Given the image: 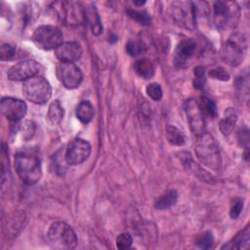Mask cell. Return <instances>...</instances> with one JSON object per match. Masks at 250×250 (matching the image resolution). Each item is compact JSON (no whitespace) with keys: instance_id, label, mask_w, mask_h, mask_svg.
<instances>
[{"instance_id":"7","label":"cell","mask_w":250,"mask_h":250,"mask_svg":"<svg viewBox=\"0 0 250 250\" xmlns=\"http://www.w3.org/2000/svg\"><path fill=\"white\" fill-rule=\"evenodd\" d=\"M246 54V40L243 35L235 33L229 37L223 48V60L230 66L239 65Z\"/></svg>"},{"instance_id":"32","label":"cell","mask_w":250,"mask_h":250,"mask_svg":"<svg viewBox=\"0 0 250 250\" xmlns=\"http://www.w3.org/2000/svg\"><path fill=\"white\" fill-rule=\"evenodd\" d=\"M16 49L11 44L5 43L1 45L0 48V60L1 61H11L15 57Z\"/></svg>"},{"instance_id":"24","label":"cell","mask_w":250,"mask_h":250,"mask_svg":"<svg viewBox=\"0 0 250 250\" xmlns=\"http://www.w3.org/2000/svg\"><path fill=\"white\" fill-rule=\"evenodd\" d=\"M166 139L171 146H182L186 144L185 134L173 125H168L166 127Z\"/></svg>"},{"instance_id":"3","label":"cell","mask_w":250,"mask_h":250,"mask_svg":"<svg viewBox=\"0 0 250 250\" xmlns=\"http://www.w3.org/2000/svg\"><path fill=\"white\" fill-rule=\"evenodd\" d=\"M48 239L58 249H73L77 245V236L73 229L64 222L53 223L48 230Z\"/></svg>"},{"instance_id":"17","label":"cell","mask_w":250,"mask_h":250,"mask_svg":"<svg viewBox=\"0 0 250 250\" xmlns=\"http://www.w3.org/2000/svg\"><path fill=\"white\" fill-rule=\"evenodd\" d=\"M180 158H181V161H182L183 165L188 170L194 173V175L197 176L201 181H204V182H207V183H210V184L215 183L216 179L211 174H209L207 171H205L202 167H200V165L195 163L189 153L181 152L180 153Z\"/></svg>"},{"instance_id":"36","label":"cell","mask_w":250,"mask_h":250,"mask_svg":"<svg viewBox=\"0 0 250 250\" xmlns=\"http://www.w3.org/2000/svg\"><path fill=\"white\" fill-rule=\"evenodd\" d=\"M21 126L20 127V129L21 130L22 134H23V139H29L32 137L34 130H35V125L33 122L31 121H25L24 123L21 124Z\"/></svg>"},{"instance_id":"6","label":"cell","mask_w":250,"mask_h":250,"mask_svg":"<svg viewBox=\"0 0 250 250\" xmlns=\"http://www.w3.org/2000/svg\"><path fill=\"white\" fill-rule=\"evenodd\" d=\"M62 31L54 25H41L37 27L32 35V40L37 48L50 51L56 50L62 43Z\"/></svg>"},{"instance_id":"23","label":"cell","mask_w":250,"mask_h":250,"mask_svg":"<svg viewBox=\"0 0 250 250\" xmlns=\"http://www.w3.org/2000/svg\"><path fill=\"white\" fill-rule=\"evenodd\" d=\"M134 69L136 73L144 79H150L154 75V65L146 59L136 61L134 63Z\"/></svg>"},{"instance_id":"29","label":"cell","mask_w":250,"mask_h":250,"mask_svg":"<svg viewBox=\"0 0 250 250\" xmlns=\"http://www.w3.org/2000/svg\"><path fill=\"white\" fill-rule=\"evenodd\" d=\"M144 45L140 40L130 39L126 44V51L131 57H137L144 51Z\"/></svg>"},{"instance_id":"30","label":"cell","mask_w":250,"mask_h":250,"mask_svg":"<svg viewBox=\"0 0 250 250\" xmlns=\"http://www.w3.org/2000/svg\"><path fill=\"white\" fill-rule=\"evenodd\" d=\"M193 86L195 89H202L204 87V84L206 82L205 78V70L203 66H196L193 69Z\"/></svg>"},{"instance_id":"15","label":"cell","mask_w":250,"mask_h":250,"mask_svg":"<svg viewBox=\"0 0 250 250\" xmlns=\"http://www.w3.org/2000/svg\"><path fill=\"white\" fill-rule=\"evenodd\" d=\"M83 50L81 45L75 41L62 42L56 50L55 55L61 62H73L78 61L82 56Z\"/></svg>"},{"instance_id":"2","label":"cell","mask_w":250,"mask_h":250,"mask_svg":"<svg viewBox=\"0 0 250 250\" xmlns=\"http://www.w3.org/2000/svg\"><path fill=\"white\" fill-rule=\"evenodd\" d=\"M15 168L20 179L26 185H34L42 177L41 162L34 155L18 153L15 156Z\"/></svg>"},{"instance_id":"18","label":"cell","mask_w":250,"mask_h":250,"mask_svg":"<svg viewBox=\"0 0 250 250\" xmlns=\"http://www.w3.org/2000/svg\"><path fill=\"white\" fill-rule=\"evenodd\" d=\"M237 118V112L232 107L226 108V110L224 111V115L219 122V128L223 135L228 136L232 132L236 124Z\"/></svg>"},{"instance_id":"26","label":"cell","mask_w":250,"mask_h":250,"mask_svg":"<svg viewBox=\"0 0 250 250\" xmlns=\"http://www.w3.org/2000/svg\"><path fill=\"white\" fill-rule=\"evenodd\" d=\"M198 103L205 119H213L217 115V107L213 101H211L207 97H201L198 100Z\"/></svg>"},{"instance_id":"13","label":"cell","mask_w":250,"mask_h":250,"mask_svg":"<svg viewBox=\"0 0 250 250\" xmlns=\"http://www.w3.org/2000/svg\"><path fill=\"white\" fill-rule=\"evenodd\" d=\"M213 12L215 24L223 27L238 13V6L230 1H217L214 3Z\"/></svg>"},{"instance_id":"11","label":"cell","mask_w":250,"mask_h":250,"mask_svg":"<svg viewBox=\"0 0 250 250\" xmlns=\"http://www.w3.org/2000/svg\"><path fill=\"white\" fill-rule=\"evenodd\" d=\"M91 154V145L88 141L78 138L73 140L64 154L66 163L72 166L85 162Z\"/></svg>"},{"instance_id":"31","label":"cell","mask_w":250,"mask_h":250,"mask_svg":"<svg viewBox=\"0 0 250 250\" xmlns=\"http://www.w3.org/2000/svg\"><path fill=\"white\" fill-rule=\"evenodd\" d=\"M146 92L147 96H149L153 101H159L162 98L163 92L162 88L158 83H150L146 88Z\"/></svg>"},{"instance_id":"20","label":"cell","mask_w":250,"mask_h":250,"mask_svg":"<svg viewBox=\"0 0 250 250\" xmlns=\"http://www.w3.org/2000/svg\"><path fill=\"white\" fill-rule=\"evenodd\" d=\"M75 114L79 121L87 124L92 121L95 114V109L93 104L89 101H82L76 106Z\"/></svg>"},{"instance_id":"14","label":"cell","mask_w":250,"mask_h":250,"mask_svg":"<svg viewBox=\"0 0 250 250\" xmlns=\"http://www.w3.org/2000/svg\"><path fill=\"white\" fill-rule=\"evenodd\" d=\"M196 49V43L191 38H187L178 43L173 56L174 64L177 67H185L192 58Z\"/></svg>"},{"instance_id":"21","label":"cell","mask_w":250,"mask_h":250,"mask_svg":"<svg viewBox=\"0 0 250 250\" xmlns=\"http://www.w3.org/2000/svg\"><path fill=\"white\" fill-rule=\"evenodd\" d=\"M178 200V192L175 189H170L166 191L161 196L157 197L154 201V208L157 210H165L176 204Z\"/></svg>"},{"instance_id":"33","label":"cell","mask_w":250,"mask_h":250,"mask_svg":"<svg viewBox=\"0 0 250 250\" xmlns=\"http://www.w3.org/2000/svg\"><path fill=\"white\" fill-rule=\"evenodd\" d=\"M133 238L128 232H122L116 237V246L119 249H128L131 247Z\"/></svg>"},{"instance_id":"38","label":"cell","mask_w":250,"mask_h":250,"mask_svg":"<svg viewBox=\"0 0 250 250\" xmlns=\"http://www.w3.org/2000/svg\"><path fill=\"white\" fill-rule=\"evenodd\" d=\"M145 3H146L145 1H142V2H137V1H135V2H134V4L137 5V6H142V5H144Z\"/></svg>"},{"instance_id":"27","label":"cell","mask_w":250,"mask_h":250,"mask_svg":"<svg viewBox=\"0 0 250 250\" xmlns=\"http://www.w3.org/2000/svg\"><path fill=\"white\" fill-rule=\"evenodd\" d=\"M126 13L129 16V18L135 20L140 24H143V25L150 24V21H151L150 17L145 11H136V10H133V9H128L126 11Z\"/></svg>"},{"instance_id":"25","label":"cell","mask_w":250,"mask_h":250,"mask_svg":"<svg viewBox=\"0 0 250 250\" xmlns=\"http://www.w3.org/2000/svg\"><path fill=\"white\" fill-rule=\"evenodd\" d=\"M63 114H64V110L59 100H55L50 104L47 117L52 124L54 125L59 124L62 120Z\"/></svg>"},{"instance_id":"34","label":"cell","mask_w":250,"mask_h":250,"mask_svg":"<svg viewBox=\"0 0 250 250\" xmlns=\"http://www.w3.org/2000/svg\"><path fill=\"white\" fill-rule=\"evenodd\" d=\"M243 209V199L241 198H234L231 202L230 209H229V216L232 219H237Z\"/></svg>"},{"instance_id":"8","label":"cell","mask_w":250,"mask_h":250,"mask_svg":"<svg viewBox=\"0 0 250 250\" xmlns=\"http://www.w3.org/2000/svg\"><path fill=\"white\" fill-rule=\"evenodd\" d=\"M57 76L61 83L69 90L79 87L83 80L82 71L74 62H61L57 65Z\"/></svg>"},{"instance_id":"12","label":"cell","mask_w":250,"mask_h":250,"mask_svg":"<svg viewBox=\"0 0 250 250\" xmlns=\"http://www.w3.org/2000/svg\"><path fill=\"white\" fill-rule=\"evenodd\" d=\"M26 104L19 99L5 97L1 100V111L3 115L10 121L18 122L26 114Z\"/></svg>"},{"instance_id":"5","label":"cell","mask_w":250,"mask_h":250,"mask_svg":"<svg viewBox=\"0 0 250 250\" xmlns=\"http://www.w3.org/2000/svg\"><path fill=\"white\" fill-rule=\"evenodd\" d=\"M174 21L186 29H194L196 22V6L190 1H174L170 6Z\"/></svg>"},{"instance_id":"35","label":"cell","mask_w":250,"mask_h":250,"mask_svg":"<svg viewBox=\"0 0 250 250\" xmlns=\"http://www.w3.org/2000/svg\"><path fill=\"white\" fill-rule=\"evenodd\" d=\"M209 75L214 79H218L222 81H228L229 79V72H227V70L221 66L211 69L209 71Z\"/></svg>"},{"instance_id":"1","label":"cell","mask_w":250,"mask_h":250,"mask_svg":"<svg viewBox=\"0 0 250 250\" xmlns=\"http://www.w3.org/2000/svg\"><path fill=\"white\" fill-rule=\"evenodd\" d=\"M194 152L200 163L207 168L214 171L221 168L222 158L219 146L213 136L206 131L197 136Z\"/></svg>"},{"instance_id":"16","label":"cell","mask_w":250,"mask_h":250,"mask_svg":"<svg viewBox=\"0 0 250 250\" xmlns=\"http://www.w3.org/2000/svg\"><path fill=\"white\" fill-rule=\"evenodd\" d=\"M63 11L62 18L67 24H79L85 21V9L73 2H62L60 7Z\"/></svg>"},{"instance_id":"28","label":"cell","mask_w":250,"mask_h":250,"mask_svg":"<svg viewBox=\"0 0 250 250\" xmlns=\"http://www.w3.org/2000/svg\"><path fill=\"white\" fill-rule=\"evenodd\" d=\"M195 244L197 247L201 249H209L214 244V236L211 231H204L200 233L195 240Z\"/></svg>"},{"instance_id":"4","label":"cell","mask_w":250,"mask_h":250,"mask_svg":"<svg viewBox=\"0 0 250 250\" xmlns=\"http://www.w3.org/2000/svg\"><path fill=\"white\" fill-rule=\"evenodd\" d=\"M22 93L28 101L37 104H43L51 99L52 87L46 78L37 75L23 82Z\"/></svg>"},{"instance_id":"9","label":"cell","mask_w":250,"mask_h":250,"mask_svg":"<svg viewBox=\"0 0 250 250\" xmlns=\"http://www.w3.org/2000/svg\"><path fill=\"white\" fill-rule=\"evenodd\" d=\"M184 109H185L187 120L188 122L191 132L196 136L205 132L206 119L199 106L198 100H195V99L187 100L184 104Z\"/></svg>"},{"instance_id":"37","label":"cell","mask_w":250,"mask_h":250,"mask_svg":"<svg viewBox=\"0 0 250 250\" xmlns=\"http://www.w3.org/2000/svg\"><path fill=\"white\" fill-rule=\"evenodd\" d=\"M238 141L241 146H245V149L248 150V143H249V133L247 129H242L238 133Z\"/></svg>"},{"instance_id":"22","label":"cell","mask_w":250,"mask_h":250,"mask_svg":"<svg viewBox=\"0 0 250 250\" xmlns=\"http://www.w3.org/2000/svg\"><path fill=\"white\" fill-rule=\"evenodd\" d=\"M85 21L89 23L94 35H99L102 32L103 26L95 6H90L85 9Z\"/></svg>"},{"instance_id":"10","label":"cell","mask_w":250,"mask_h":250,"mask_svg":"<svg viewBox=\"0 0 250 250\" xmlns=\"http://www.w3.org/2000/svg\"><path fill=\"white\" fill-rule=\"evenodd\" d=\"M42 69V65L34 60H25L11 66L7 72L8 79L12 81H25L37 76Z\"/></svg>"},{"instance_id":"19","label":"cell","mask_w":250,"mask_h":250,"mask_svg":"<svg viewBox=\"0 0 250 250\" xmlns=\"http://www.w3.org/2000/svg\"><path fill=\"white\" fill-rule=\"evenodd\" d=\"M249 235H250V229L249 226H246L242 230H240L236 235L229 241L228 244L224 245L222 248L225 249H244L248 248L249 246Z\"/></svg>"}]
</instances>
